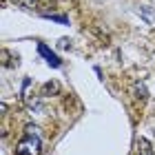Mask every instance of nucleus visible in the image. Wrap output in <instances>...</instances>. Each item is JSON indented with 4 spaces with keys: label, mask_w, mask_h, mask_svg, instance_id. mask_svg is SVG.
<instances>
[{
    "label": "nucleus",
    "mask_w": 155,
    "mask_h": 155,
    "mask_svg": "<svg viewBox=\"0 0 155 155\" xmlns=\"http://www.w3.org/2000/svg\"><path fill=\"white\" fill-rule=\"evenodd\" d=\"M22 2H27V5H29V2H31V0H22Z\"/></svg>",
    "instance_id": "obj_6"
},
{
    "label": "nucleus",
    "mask_w": 155,
    "mask_h": 155,
    "mask_svg": "<svg viewBox=\"0 0 155 155\" xmlns=\"http://www.w3.org/2000/svg\"><path fill=\"white\" fill-rule=\"evenodd\" d=\"M42 151V142L38 137V133H29L18 142V155H40Z\"/></svg>",
    "instance_id": "obj_1"
},
{
    "label": "nucleus",
    "mask_w": 155,
    "mask_h": 155,
    "mask_svg": "<svg viewBox=\"0 0 155 155\" xmlns=\"http://www.w3.org/2000/svg\"><path fill=\"white\" fill-rule=\"evenodd\" d=\"M38 53L42 55V58H45L47 62H49V64H51L53 69H58L60 64H62V62H60V58H58V55H55L53 51H51V49H49L47 45H38Z\"/></svg>",
    "instance_id": "obj_2"
},
{
    "label": "nucleus",
    "mask_w": 155,
    "mask_h": 155,
    "mask_svg": "<svg viewBox=\"0 0 155 155\" xmlns=\"http://www.w3.org/2000/svg\"><path fill=\"white\" fill-rule=\"evenodd\" d=\"M137 153L140 155H155L153 153V146H151V142L146 137H140L137 140Z\"/></svg>",
    "instance_id": "obj_3"
},
{
    "label": "nucleus",
    "mask_w": 155,
    "mask_h": 155,
    "mask_svg": "<svg viewBox=\"0 0 155 155\" xmlns=\"http://www.w3.org/2000/svg\"><path fill=\"white\" fill-rule=\"evenodd\" d=\"M140 16H142L149 25H153V22H155V13L151 11V7H142V9H140Z\"/></svg>",
    "instance_id": "obj_5"
},
{
    "label": "nucleus",
    "mask_w": 155,
    "mask_h": 155,
    "mask_svg": "<svg viewBox=\"0 0 155 155\" xmlns=\"http://www.w3.org/2000/svg\"><path fill=\"white\" fill-rule=\"evenodd\" d=\"M60 91V84L58 82H47L45 87H42V95H55Z\"/></svg>",
    "instance_id": "obj_4"
}]
</instances>
